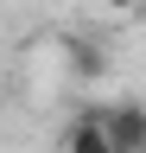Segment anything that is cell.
<instances>
[{"label":"cell","mask_w":146,"mask_h":153,"mask_svg":"<svg viewBox=\"0 0 146 153\" xmlns=\"http://www.w3.org/2000/svg\"><path fill=\"white\" fill-rule=\"evenodd\" d=\"M102 128H108V140H114L121 153H146V102H140V96L108 102L102 108Z\"/></svg>","instance_id":"6da1fadb"},{"label":"cell","mask_w":146,"mask_h":153,"mask_svg":"<svg viewBox=\"0 0 146 153\" xmlns=\"http://www.w3.org/2000/svg\"><path fill=\"white\" fill-rule=\"evenodd\" d=\"M64 70L76 76V83H102L108 76V45L102 38H70L64 45Z\"/></svg>","instance_id":"7a4b0ae2"},{"label":"cell","mask_w":146,"mask_h":153,"mask_svg":"<svg viewBox=\"0 0 146 153\" xmlns=\"http://www.w3.org/2000/svg\"><path fill=\"white\" fill-rule=\"evenodd\" d=\"M64 153H121L108 140V128H102V108H83L76 121L64 128Z\"/></svg>","instance_id":"3957f363"},{"label":"cell","mask_w":146,"mask_h":153,"mask_svg":"<svg viewBox=\"0 0 146 153\" xmlns=\"http://www.w3.org/2000/svg\"><path fill=\"white\" fill-rule=\"evenodd\" d=\"M140 7H146V0H102V13H121V19H127V13H140Z\"/></svg>","instance_id":"277c9868"}]
</instances>
